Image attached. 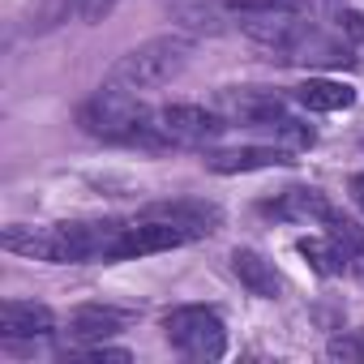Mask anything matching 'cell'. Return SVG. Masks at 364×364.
Instances as JSON below:
<instances>
[{"label": "cell", "instance_id": "7a4b0ae2", "mask_svg": "<svg viewBox=\"0 0 364 364\" xmlns=\"http://www.w3.org/2000/svg\"><path fill=\"white\" fill-rule=\"evenodd\" d=\"M77 124L99 137V141H120V146H167L159 129V112H150L133 90L103 86L95 99L82 103Z\"/></svg>", "mask_w": 364, "mask_h": 364}, {"label": "cell", "instance_id": "d6986e66", "mask_svg": "<svg viewBox=\"0 0 364 364\" xmlns=\"http://www.w3.org/2000/svg\"><path fill=\"white\" fill-rule=\"evenodd\" d=\"M334 360H364V330H355V334H347V338H330V347H326Z\"/></svg>", "mask_w": 364, "mask_h": 364}, {"label": "cell", "instance_id": "e0dca14e", "mask_svg": "<svg viewBox=\"0 0 364 364\" xmlns=\"http://www.w3.org/2000/svg\"><path fill=\"white\" fill-rule=\"evenodd\" d=\"M304 257H309V266L317 270V274H326V279H334V274H343L351 262H347V249L326 232V236H304L300 245H296Z\"/></svg>", "mask_w": 364, "mask_h": 364}, {"label": "cell", "instance_id": "4fadbf2b", "mask_svg": "<svg viewBox=\"0 0 364 364\" xmlns=\"http://www.w3.org/2000/svg\"><path fill=\"white\" fill-rule=\"evenodd\" d=\"M133 317L124 313V309H112V304H82L73 317H69V338L77 343V347H86V343H103V338H112L116 330H124Z\"/></svg>", "mask_w": 364, "mask_h": 364}, {"label": "cell", "instance_id": "2e32d148", "mask_svg": "<svg viewBox=\"0 0 364 364\" xmlns=\"http://www.w3.org/2000/svg\"><path fill=\"white\" fill-rule=\"evenodd\" d=\"M262 210H266V215H279V219H317V223H321L334 206L326 202L321 189H287L279 202H266Z\"/></svg>", "mask_w": 364, "mask_h": 364}, {"label": "cell", "instance_id": "8fae6325", "mask_svg": "<svg viewBox=\"0 0 364 364\" xmlns=\"http://www.w3.org/2000/svg\"><path fill=\"white\" fill-rule=\"evenodd\" d=\"M291 150L287 146H236V150H210L206 167L219 176H236V171H262V167H291Z\"/></svg>", "mask_w": 364, "mask_h": 364}, {"label": "cell", "instance_id": "44dd1931", "mask_svg": "<svg viewBox=\"0 0 364 364\" xmlns=\"http://www.w3.org/2000/svg\"><path fill=\"white\" fill-rule=\"evenodd\" d=\"M338 26L347 39H364V14H338Z\"/></svg>", "mask_w": 364, "mask_h": 364}, {"label": "cell", "instance_id": "8992f818", "mask_svg": "<svg viewBox=\"0 0 364 364\" xmlns=\"http://www.w3.org/2000/svg\"><path fill=\"white\" fill-rule=\"evenodd\" d=\"M9 253H22V257H35V262H52V266H73V249H69V228L65 223H48V228H26V223H14L0 236Z\"/></svg>", "mask_w": 364, "mask_h": 364}, {"label": "cell", "instance_id": "ac0fdd59", "mask_svg": "<svg viewBox=\"0 0 364 364\" xmlns=\"http://www.w3.org/2000/svg\"><path fill=\"white\" fill-rule=\"evenodd\" d=\"M266 133H270L279 146H287V150H309V146H313V129H309V124H300V120H296V116H287V112H283L274 124H266Z\"/></svg>", "mask_w": 364, "mask_h": 364}, {"label": "cell", "instance_id": "7c38bea8", "mask_svg": "<svg viewBox=\"0 0 364 364\" xmlns=\"http://www.w3.org/2000/svg\"><path fill=\"white\" fill-rule=\"evenodd\" d=\"M56 330V313L48 304H31V300H5L0 304V338H48Z\"/></svg>", "mask_w": 364, "mask_h": 364}, {"label": "cell", "instance_id": "3957f363", "mask_svg": "<svg viewBox=\"0 0 364 364\" xmlns=\"http://www.w3.org/2000/svg\"><path fill=\"white\" fill-rule=\"evenodd\" d=\"M189 56H193V43H189L185 35H159V39H150V43L124 52V56L107 69V86L133 90V95L154 90V86L171 82L180 69H185Z\"/></svg>", "mask_w": 364, "mask_h": 364}, {"label": "cell", "instance_id": "603a6c76", "mask_svg": "<svg viewBox=\"0 0 364 364\" xmlns=\"http://www.w3.org/2000/svg\"><path fill=\"white\" fill-rule=\"evenodd\" d=\"M347 189H351V202H355L360 215H364V171H355V176L347 180Z\"/></svg>", "mask_w": 364, "mask_h": 364}, {"label": "cell", "instance_id": "277c9868", "mask_svg": "<svg viewBox=\"0 0 364 364\" xmlns=\"http://www.w3.org/2000/svg\"><path fill=\"white\" fill-rule=\"evenodd\" d=\"M163 334L176 351H185L189 360H223L228 351V326L215 309L202 304H185V309H171L163 317Z\"/></svg>", "mask_w": 364, "mask_h": 364}, {"label": "cell", "instance_id": "ffe728a7", "mask_svg": "<svg viewBox=\"0 0 364 364\" xmlns=\"http://www.w3.org/2000/svg\"><path fill=\"white\" fill-rule=\"evenodd\" d=\"M116 5H120V0H73V14H77L86 26H95V22H103Z\"/></svg>", "mask_w": 364, "mask_h": 364}, {"label": "cell", "instance_id": "7402d4cb", "mask_svg": "<svg viewBox=\"0 0 364 364\" xmlns=\"http://www.w3.org/2000/svg\"><path fill=\"white\" fill-rule=\"evenodd\" d=\"M347 262H351V266H347V270H351V274H355V279H360V283H364V240H360V245H351V249H347Z\"/></svg>", "mask_w": 364, "mask_h": 364}, {"label": "cell", "instance_id": "9a60e30c", "mask_svg": "<svg viewBox=\"0 0 364 364\" xmlns=\"http://www.w3.org/2000/svg\"><path fill=\"white\" fill-rule=\"evenodd\" d=\"M296 103L309 112H347L355 107V90L334 77H309L304 86H296Z\"/></svg>", "mask_w": 364, "mask_h": 364}, {"label": "cell", "instance_id": "6da1fadb", "mask_svg": "<svg viewBox=\"0 0 364 364\" xmlns=\"http://www.w3.org/2000/svg\"><path fill=\"white\" fill-rule=\"evenodd\" d=\"M245 35L266 52V60H279V65H321V69L355 65V56L347 52V43L321 35V31H317L313 22H304L300 14L253 18V22H245Z\"/></svg>", "mask_w": 364, "mask_h": 364}, {"label": "cell", "instance_id": "ba28073f", "mask_svg": "<svg viewBox=\"0 0 364 364\" xmlns=\"http://www.w3.org/2000/svg\"><path fill=\"white\" fill-rule=\"evenodd\" d=\"M219 107L232 124H245V129H266L283 116V95L274 90H262V86H232L219 95Z\"/></svg>", "mask_w": 364, "mask_h": 364}, {"label": "cell", "instance_id": "5bb4252c", "mask_svg": "<svg viewBox=\"0 0 364 364\" xmlns=\"http://www.w3.org/2000/svg\"><path fill=\"white\" fill-rule=\"evenodd\" d=\"M232 270H236V279L249 287V296H257V300H279V296H283V279H279L274 262H266L262 253L236 249V253H232Z\"/></svg>", "mask_w": 364, "mask_h": 364}, {"label": "cell", "instance_id": "30bf717a", "mask_svg": "<svg viewBox=\"0 0 364 364\" xmlns=\"http://www.w3.org/2000/svg\"><path fill=\"white\" fill-rule=\"evenodd\" d=\"M309 0H202L198 9H185V18H228V22H253V18H279V14H304Z\"/></svg>", "mask_w": 364, "mask_h": 364}, {"label": "cell", "instance_id": "52a82bcc", "mask_svg": "<svg viewBox=\"0 0 364 364\" xmlns=\"http://www.w3.org/2000/svg\"><path fill=\"white\" fill-rule=\"evenodd\" d=\"M198 236L180 223H167V219H150L141 215L137 223H124V236H120V249H116V262L124 257H146V253H167V249H180V245H193Z\"/></svg>", "mask_w": 364, "mask_h": 364}, {"label": "cell", "instance_id": "9c48e42d", "mask_svg": "<svg viewBox=\"0 0 364 364\" xmlns=\"http://www.w3.org/2000/svg\"><path fill=\"white\" fill-rule=\"evenodd\" d=\"M141 215H150V219H167V223H180V228H189L198 240H206V236H215V232L223 228V210H219L215 202H202V198L154 202V206H146Z\"/></svg>", "mask_w": 364, "mask_h": 364}, {"label": "cell", "instance_id": "5b68a950", "mask_svg": "<svg viewBox=\"0 0 364 364\" xmlns=\"http://www.w3.org/2000/svg\"><path fill=\"white\" fill-rule=\"evenodd\" d=\"M228 124L232 120L223 112H206L198 103H167V107H159V129H163L167 146H193V150L215 146Z\"/></svg>", "mask_w": 364, "mask_h": 364}]
</instances>
